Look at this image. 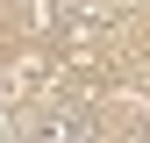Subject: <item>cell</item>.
Returning a JSON list of instances; mask_svg holds the SVG:
<instances>
[{"label": "cell", "mask_w": 150, "mask_h": 143, "mask_svg": "<svg viewBox=\"0 0 150 143\" xmlns=\"http://www.w3.org/2000/svg\"><path fill=\"white\" fill-rule=\"evenodd\" d=\"M22 143H93V115L86 107H36Z\"/></svg>", "instance_id": "obj_1"}, {"label": "cell", "mask_w": 150, "mask_h": 143, "mask_svg": "<svg viewBox=\"0 0 150 143\" xmlns=\"http://www.w3.org/2000/svg\"><path fill=\"white\" fill-rule=\"evenodd\" d=\"M0 143H14V129H7V122H0Z\"/></svg>", "instance_id": "obj_2"}]
</instances>
